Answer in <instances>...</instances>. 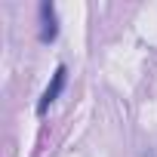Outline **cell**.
Wrapping results in <instances>:
<instances>
[{
  "mask_svg": "<svg viewBox=\"0 0 157 157\" xmlns=\"http://www.w3.org/2000/svg\"><path fill=\"white\" fill-rule=\"evenodd\" d=\"M65 83H68V68H65V65H59V68H56V74H52V83L43 90V96H40V102H37V114H46V108L62 96Z\"/></svg>",
  "mask_w": 157,
  "mask_h": 157,
  "instance_id": "cell-1",
  "label": "cell"
},
{
  "mask_svg": "<svg viewBox=\"0 0 157 157\" xmlns=\"http://www.w3.org/2000/svg\"><path fill=\"white\" fill-rule=\"evenodd\" d=\"M40 43H52L59 37V16L52 3H40Z\"/></svg>",
  "mask_w": 157,
  "mask_h": 157,
  "instance_id": "cell-2",
  "label": "cell"
}]
</instances>
